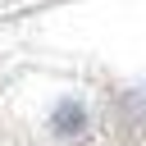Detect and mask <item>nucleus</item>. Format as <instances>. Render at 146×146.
I'll return each mask as SVG.
<instances>
[{"label": "nucleus", "mask_w": 146, "mask_h": 146, "mask_svg": "<svg viewBox=\"0 0 146 146\" xmlns=\"http://www.w3.org/2000/svg\"><path fill=\"white\" fill-rule=\"evenodd\" d=\"M50 128H55L59 137H73V132H82V128H87V110H82L78 100H64V105L55 110V119H50Z\"/></svg>", "instance_id": "nucleus-2"}, {"label": "nucleus", "mask_w": 146, "mask_h": 146, "mask_svg": "<svg viewBox=\"0 0 146 146\" xmlns=\"http://www.w3.org/2000/svg\"><path fill=\"white\" fill-rule=\"evenodd\" d=\"M119 119H123L128 137H137V132L146 128V91H128V96L119 100Z\"/></svg>", "instance_id": "nucleus-1"}]
</instances>
